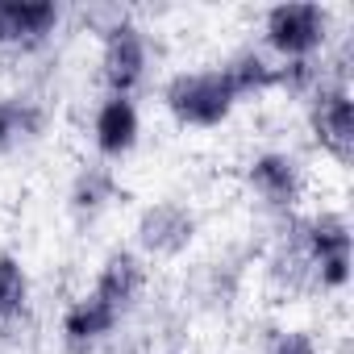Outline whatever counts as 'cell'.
<instances>
[{
    "mask_svg": "<svg viewBox=\"0 0 354 354\" xmlns=\"http://www.w3.org/2000/svg\"><path fill=\"white\" fill-rule=\"evenodd\" d=\"M162 109L171 113L175 125L184 129H217L234 117L238 96L225 80L221 67H201V71H175L162 84Z\"/></svg>",
    "mask_w": 354,
    "mask_h": 354,
    "instance_id": "6da1fadb",
    "label": "cell"
},
{
    "mask_svg": "<svg viewBox=\"0 0 354 354\" xmlns=\"http://www.w3.org/2000/svg\"><path fill=\"white\" fill-rule=\"evenodd\" d=\"M300 246H304L313 292H342L350 283L354 234H350V221L342 213L321 209L313 217H300Z\"/></svg>",
    "mask_w": 354,
    "mask_h": 354,
    "instance_id": "7a4b0ae2",
    "label": "cell"
},
{
    "mask_svg": "<svg viewBox=\"0 0 354 354\" xmlns=\"http://www.w3.org/2000/svg\"><path fill=\"white\" fill-rule=\"evenodd\" d=\"M333 34V17L325 5H313V0H292V5H275L263 17V46L279 59H317L329 46Z\"/></svg>",
    "mask_w": 354,
    "mask_h": 354,
    "instance_id": "3957f363",
    "label": "cell"
},
{
    "mask_svg": "<svg viewBox=\"0 0 354 354\" xmlns=\"http://www.w3.org/2000/svg\"><path fill=\"white\" fill-rule=\"evenodd\" d=\"M304 117H308L313 142L337 167H350L354 162V100H350V84L342 67L333 75L325 71V80L313 88V96L304 100Z\"/></svg>",
    "mask_w": 354,
    "mask_h": 354,
    "instance_id": "277c9868",
    "label": "cell"
},
{
    "mask_svg": "<svg viewBox=\"0 0 354 354\" xmlns=\"http://www.w3.org/2000/svg\"><path fill=\"white\" fill-rule=\"evenodd\" d=\"M242 180H246V192L259 201V209L271 213L275 221L296 217V209L304 201V188H308L304 162L288 150H259L242 167Z\"/></svg>",
    "mask_w": 354,
    "mask_h": 354,
    "instance_id": "5b68a950",
    "label": "cell"
},
{
    "mask_svg": "<svg viewBox=\"0 0 354 354\" xmlns=\"http://www.w3.org/2000/svg\"><path fill=\"white\" fill-rule=\"evenodd\" d=\"M125 317L129 313L121 304H113L100 288H88L59 317V346H63V354H100L117 337Z\"/></svg>",
    "mask_w": 354,
    "mask_h": 354,
    "instance_id": "8992f818",
    "label": "cell"
},
{
    "mask_svg": "<svg viewBox=\"0 0 354 354\" xmlns=\"http://www.w3.org/2000/svg\"><path fill=\"white\" fill-rule=\"evenodd\" d=\"M196 213L184 205V201H150L138 221H133V250L150 263V259H180L192 242H196Z\"/></svg>",
    "mask_w": 354,
    "mask_h": 354,
    "instance_id": "52a82bcc",
    "label": "cell"
},
{
    "mask_svg": "<svg viewBox=\"0 0 354 354\" xmlns=\"http://www.w3.org/2000/svg\"><path fill=\"white\" fill-rule=\"evenodd\" d=\"M150 71V42L138 21H117L100 38V84L104 96H133Z\"/></svg>",
    "mask_w": 354,
    "mask_h": 354,
    "instance_id": "ba28073f",
    "label": "cell"
},
{
    "mask_svg": "<svg viewBox=\"0 0 354 354\" xmlns=\"http://www.w3.org/2000/svg\"><path fill=\"white\" fill-rule=\"evenodd\" d=\"M63 9L55 0H0V46L38 50L55 38Z\"/></svg>",
    "mask_w": 354,
    "mask_h": 354,
    "instance_id": "9c48e42d",
    "label": "cell"
},
{
    "mask_svg": "<svg viewBox=\"0 0 354 354\" xmlns=\"http://www.w3.org/2000/svg\"><path fill=\"white\" fill-rule=\"evenodd\" d=\"M142 138V113L133 96H104L92 113V146L100 162H121Z\"/></svg>",
    "mask_w": 354,
    "mask_h": 354,
    "instance_id": "30bf717a",
    "label": "cell"
},
{
    "mask_svg": "<svg viewBox=\"0 0 354 354\" xmlns=\"http://www.w3.org/2000/svg\"><path fill=\"white\" fill-rule=\"evenodd\" d=\"M117 196H121V180H117L113 162L96 158V162H84L75 171V180L67 188V209H71V217L80 225H92V221H100L113 209Z\"/></svg>",
    "mask_w": 354,
    "mask_h": 354,
    "instance_id": "8fae6325",
    "label": "cell"
},
{
    "mask_svg": "<svg viewBox=\"0 0 354 354\" xmlns=\"http://www.w3.org/2000/svg\"><path fill=\"white\" fill-rule=\"evenodd\" d=\"M46 133V109L34 96H0V158L21 154Z\"/></svg>",
    "mask_w": 354,
    "mask_h": 354,
    "instance_id": "7c38bea8",
    "label": "cell"
},
{
    "mask_svg": "<svg viewBox=\"0 0 354 354\" xmlns=\"http://www.w3.org/2000/svg\"><path fill=\"white\" fill-rule=\"evenodd\" d=\"M221 71H225V80H230V88H234V96H238V104L275 92V59H271L267 50H259V46L234 50V55L221 63Z\"/></svg>",
    "mask_w": 354,
    "mask_h": 354,
    "instance_id": "4fadbf2b",
    "label": "cell"
},
{
    "mask_svg": "<svg viewBox=\"0 0 354 354\" xmlns=\"http://www.w3.org/2000/svg\"><path fill=\"white\" fill-rule=\"evenodd\" d=\"M34 288H30V271L17 254L0 250V325H13L30 313Z\"/></svg>",
    "mask_w": 354,
    "mask_h": 354,
    "instance_id": "5bb4252c",
    "label": "cell"
},
{
    "mask_svg": "<svg viewBox=\"0 0 354 354\" xmlns=\"http://www.w3.org/2000/svg\"><path fill=\"white\" fill-rule=\"evenodd\" d=\"M267 354H321V346L308 329H279L267 342Z\"/></svg>",
    "mask_w": 354,
    "mask_h": 354,
    "instance_id": "9a60e30c",
    "label": "cell"
},
{
    "mask_svg": "<svg viewBox=\"0 0 354 354\" xmlns=\"http://www.w3.org/2000/svg\"><path fill=\"white\" fill-rule=\"evenodd\" d=\"M162 354H184V350H162Z\"/></svg>",
    "mask_w": 354,
    "mask_h": 354,
    "instance_id": "2e32d148",
    "label": "cell"
}]
</instances>
